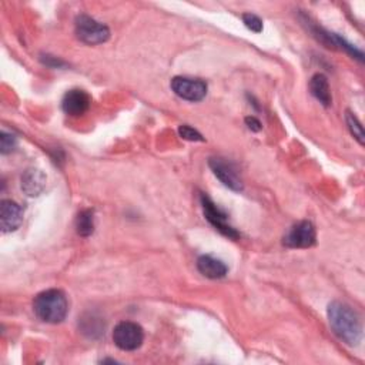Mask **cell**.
Listing matches in <instances>:
<instances>
[{
  "label": "cell",
  "instance_id": "obj_6",
  "mask_svg": "<svg viewBox=\"0 0 365 365\" xmlns=\"http://www.w3.org/2000/svg\"><path fill=\"white\" fill-rule=\"evenodd\" d=\"M202 204H203V212L206 219L216 230H219L223 236L228 238H233V240L238 238V233L227 223V214L216 203H213L210 197H207L206 195H202Z\"/></svg>",
  "mask_w": 365,
  "mask_h": 365
},
{
  "label": "cell",
  "instance_id": "obj_16",
  "mask_svg": "<svg viewBox=\"0 0 365 365\" xmlns=\"http://www.w3.org/2000/svg\"><path fill=\"white\" fill-rule=\"evenodd\" d=\"M16 144H18V140L13 134L6 132L0 133V151H2V154L11 153L16 147Z\"/></svg>",
  "mask_w": 365,
  "mask_h": 365
},
{
  "label": "cell",
  "instance_id": "obj_17",
  "mask_svg": "<svg viewBox=\"0 0 365 365\" xmlns=\"http://www.w3.org/2000/svg\"><path fill=\"white\" fill-rule=\"evenodd\" d=\"M243 22L247 26V29H250L254 33H261L262 32V21L253 15V13H244L243 15Z\"/></svg>",
  "mask_w": 365,
  "mask_h": 365
},
{
  "label": "cell",
  "instance_id": "obj_13",
  "mask_svg": "<svg viewBox=\"0 0 365 365\" xmlns=\"http://www.w3.org/2000/svg\"><path fill=\"white\" fill-rule=\"evenodd\" d=\"M310 90H311V95L323 105V106H330L332 102L331 98V91H330V84L328 80L324 74L317 73L311 77L310 80Z\"/></svg>",
  "mask_w": 365,
  "mask_h": 365
},
{
  "label": "cell",
  "instance_id": "obj_18",
  "mask_svg": "<svg viewBox=\"0 0 365 365\" xmlns=\"http://www.w3.org/2000/svg\"><path fill=\"white\" fill-rule=\"evenodd\" d=\"M178 134H180V137H182L185 140H189V141H204L203 136L197 130H195L193 127L186 126V124L178 127Z\"/></svg>",
  "mask_w": 365,
  "mask_h": 365
},
{
  "label": "cell",
  "instance_id": "obj_7",
  "mask_svg": "<svg viewBox=\"0 0 365 365\" xmlns=\"http://www.w3.org/2000/svg\"><path fill=\"white\" fill-rule=\"evenodd\" d=\"M315 228L310 221L294 224L284 236V245L289 248H310L315 244Z\"/></svg>",
  "mask_w": 365,
  "mask_h": 365
},
{
  "label": "cell",
  "instance_id": "obj_8",
  "mask_svg": "<svg viewBox=\"0 0 365 365\" xmlns=\"http://www.w3.org/2000/svg\"><path fill=\"white\" fill-rule=\"evenodd\" d=\"M209 166L213 170L214 175L223 182L226 187H228L234 192L243 190V181H241L236 167L231 163L226 161L224 158L214 157V158H210Z\"/></svg>",
  "mask_w": 365,
  "mask_h": 365
},
{
  "label": "cell",
  "instance_id": "obj_15",
  "mask_svg": "<svg viewBox=\"0 0 365 365\" xmlns=\"http://www.w3.org/2000/svg\"><path fill=\"white\" fill-rule=\"evenodd\" d=\"M345 120H347V126H348L351 134L354 136V139L361 146H364V129H362L359 120L357 119V116L354 113H351V112H347L345 113Z\"/></svg>",
  "mask_w": 365,
  "mask_h": 365
},
{
  "label": "cell",
  "instance_id": "obj_10",
  "mask_svg": "<svg viewBox=\"0 0 365 365\" xmlns=\"http://www.w3.org/2000/svg\"><path fill=\"white\" fill-rule=\"evenodd\" d=\"M23 221L22 207L12 200H4L0 203V226L4 233L16 231Z\"/></svg>",
  "mask_w": 365,
  "mask_h": 365
},
{
  "label": "cell",
  "instance_id": "obj_11",
  "mask_svg": "<svg viewBox=\"0 0 365 365\" xmlns=\"http://www.w3.org/2000/svg\"><path fill=\"white\" fill-rule=\"evenodd\" d=\"M197 268H199V271L203 274L204 277L212 279V280H217V279L226 277V274L228 271L227 265L221 260H219V258H216L213 255H202V257H199Z\"/></svg>",
  "mask_w": 365,
  "mask_h": 365
},
{
  "label": "cell",
  "instance_id": "obj_3",
  "mask_svg": "<svg viewBox=\"0 0 365 365\" xmlns=\"http://www.w3.org/2000/svg\"><path fill=\"white\" fill-rule=\"evenodd\" d=\"M74 26L77 39L86 45H102L110 37V30L106 25L87 15L77 16Z\"/></svg>",
  "mask_w": 365,
  "mask_h": 365
},
{
  "label": "cell",
  "instance_id": "obj_4",
  "mask_svg": "<svg viewBox=\"0 0 365 365\" xmlns=\"http://www.w3.org/2000/svg\"><path fill=\"white\" fill-rule=\"evenodd\" d=\"M113 341L123 351H136L144 341L143 328L132 321L119 323L113 331Z\"/></svg>",
  "mask_w": 365,
  "mask_h": 365
},
{
  "label": "cell",
  "instance_id": "obj_1",
  "mask_svg": "<svg viewBox=\"0 0 365 365\" xmlns=\"http://www.w3.org/2000/svg\"><path fill=\"white\" fill-rule=\"evenodd\" d=\"M334 334L345 344L354 347L362 340V324L358 314L345 303L332 301L327 310Z\"/></svg>",
  "mask_w": 365,
  "mask_h": 365
},
{
  "label": "cell",
  "instance_id": "obj_2",
  "mask_svg": "<svg viewBox=\"0 0 365 365\" xmlns=\"http://www.w3.org/2000/svg\"><path fill=\"white\" fill-rule=\"evenodd\" d=\"M33 311L43 323L60 324L69 314L67 297L62 290H46L36 296Z\"/></svg>",
  "mask_w": 365,
  "mask_h": 365
},
{
  "label": "cell",
  "instance_id": "obj_19",
  "mask_svg": "<svg viewBox=\"0 0 365 365\" xmlns=\"http://www.w3.org/2000/svg\"><path fill=\"white\" fill-rule=\"evenodd\" d=\"M245 124L251 132H260L261 130V123L255 119V117H247L245 119Z\"/></svg>",
  "mask_w": 365,
  "mask_h": 365
},
{
  "label": "cell",
  "instance_id": "obj_9",
  "mask_svg": "<svg viewBox=\"0 0 365 365\" xmlns=\"http://www.w3.org/2000/svg\"><path fill=\"white\" fill-rule=\"evenodd\" d=\"M90 103H91V99L84 90L73 88L64 95L62 100V109L67 116L80 117L88 110Z\"/></svg>",
  "mask_w": 365,
  "mask_h": 365
},
{
  "label": "cell",
  "instance_id": "obj_5",
  "mask_svg": "<svg viewBox=\"0 0 365 365\" xmlns=\"http://www.w3.org/2000/svg\"><path fill=\"white\" fill-rule=\"evenodd\" d=\"M171 88L178 98L187 102H200L207 95V84L200 79L174 77L171 80Z\"/></svg>",
  "mask_w": 365,
  "mask_h": 365
},
{
  "label": "cell",
  "instance_id": "obj_14",
  "mask_svg": "<svg viewBox=\"0 0 365 365\" xmlns=\"http://www.w3.org/2000/svg\"><path fill=\"white\" fill-rule=\"evenodd\" d=\"M76 231L81 237H88L95 231V214L93 210H83L76 219Z\"/></svg>",
  "mask_w": 365,
  "mask_h": 365
},
{
  "label": "cell",
  "instance_id": "obj_12",
  "mask_svg": "<svg viewBox=\"0 0 365 365\" xmlns=\"http://www.w3.org/2000/svg\"><path fill=\"white\" fill-rule=\"evenodd\" d=\"M46 186V177L40 170H28L22 177V190L30 196H39Z\"/></svg>",
  "mask_w": 365,
  "mask_h": 365
}]
</instances>
